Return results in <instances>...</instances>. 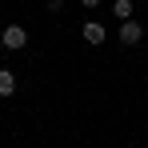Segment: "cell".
Masks as SVG:
<instances>
[{
  "instance_id": "5b68a950",
  "label": "cell",
  "mask_w": 148,
  "mask_h": 148,
  "mask_svg": "<svg viewBox=\"0 0 148 148\" xmlns=\"http://www.w3.org/2000/svg\"><path fill=\"white\" fill-rule=\"evenodd\" d=\"M12 92H16V76L8 68H0V96H12Z\"/></svg>"
},
{
  "instance_id": "6da1fadb",
  "label": "cell",
  "mask_w": 148,
  "mask_h": 148,
  "mask_svg": "<svg viewBox=\"0 0 148 148\" xmlns=\"http://www.w3.org/2000/svg\"><path fill=\"white\" fill-rule=\"evenodd\" d=\"M0 44H4L8 52H16V48H24V44H28V32H24L20 24H8V28H4V36H0Z\"/></svg>"
},
{
  "instance_id": "7a4b0ae2",
  "label": "cell",
  "mask_w": 148,
  "mask_h": 148,
  "mask_svg": "<svg viewBox=\"0 0 148 148\" xmlns=\"http://www.w3.org/2000/svg\"><path fill=\"white\" fill-rule=\"evenodd\" d=\"M140 40H144V28L136 24V20H128V24L120 28V44H128V48H132V44H140Z\"/></svg>"
},
{
  "instance_id": "ba28073f",
  "label": "cell",
  "mask_w": 148,
  "mask_h": 148,
  "mask_svg": "<svg viewBox=\"0 0 148 148\" xmlns=\"http://www.w3.org/2000/svg\"><path fill=\"white\" fill-rule=\"evenodd\" d=\"M128 148H140V144H128Z\"/></svg>"
},
{
  "instance_id": "277c9868",
  "label": "cell",
  "mask_w": 148,
  "mask_h": 148,
  "mask_svg": "<svg viewBox=\"0 0 148 148\" xmlns=\"http://www.w3.org/2000/svg\"><path fill=\"white\" fill-rule=\"evenodd\" d=\"M112 16L128 24V20H132V0H112Z\"/></svg>"
},
{
  "instance_id": "52a82bcc",
  "label": "cell",
  "mask_w": 148,
  "mask_h": 148,
  "mask_svg": "<svg viewBox=\"0 0 148 148\" xmlns=\"http://www.w3.org/2000/svg\"><path fill=\"white\" fill-rule=\"evenodd\" d=\"M80 4H84V8H96V4H100V0H80Z\"/></svg>"
},
{
  "instance_id": "8992f818",
  "label": "cell",
  "mask_w": 148,
  "mask_h": 148,
  "mask_svg": "<svg viewBox=\"0 0 148 148\" xmlns=\"http://www.w3.org/2000/svg\"><path fill=\"white\" fill-rule=\"evenodd\" d=\"M64 8V0H48V12H60Z\"/></svg>"
},
{
  "instance_id": "3957f363",
  "label": "cell",
  "mask_w": 148,
  "mask_h": 148,
  "mask_svg": "<svg viewBox=\"0 0 148 148\" xmlns=\"http://www.w3.org/2000/svg\"><path fill=\"white\" fill-rule=\"evenodd\" d=\"M80 36H84L88 44H104V36H108V32H104V24H96V20H88V24L80 28Z\"/></svg>"
}]
</instances>
